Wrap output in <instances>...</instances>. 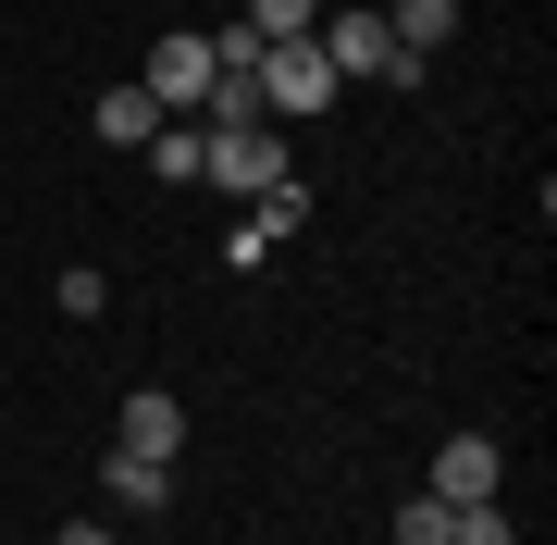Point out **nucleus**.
I'll return each mask as SVG.
<instances>
[{
	"label": "nucleus",
	"mask_w": 557,
	"mask_h": 545,
	"mask_svg": "<svg viewBox=\"0 0 557 545\" xmlns=\"http://www.w3.org/2000/svg\"><path fill=\"white\" fill-rule=\"evenodd\" d=\"M322 100H335L322 38H273V50H260V112H273V124H298V112H322Z\"/></svg>",
	"instance_id": "obj_1"
},
{
	"label": "nucleus",
	"mask_w": 557,
	"mask_h": 545,
	"mask_svg": "<svg viewBox=\"0 0 557 545\" xmlns=\"http://www.w3.org/2000/svg\"><path fill=\"white\" fill-rule=\"evenodd\" d=\"M199 174L236 186V199H260V186H285V137L273 124H223V137H199Z\"/></svg>",
	"instance_id": "obj_2"
},
{
	"label": "nucleus",
	"mask_w": 557,
	"mask_h": 545,
	"mask_svg": "<svg viewBox=\"0 0 557 545\" xmlns=\"http://www.w3.org/2000/svg\"><path fill=\"white\" fill-rule=\"evenodd\" d=\"M137 87H149L161 112H199V100H211V38H186V25H174V38L149 50V75H137Z\"/></svg>",
	"instance_id": "obj_3"
},
{
	"label": "nucleus",
	"mask_w": 557,
	"mask_h": 545,
	"mask_svg": "<svg viewBox=\"0 0 557 545\" xmlns=\"http://www.w3.org/2000/svg\"><path fill=\"white\" fill-rule=\"evenodd\" d=\"M124 459H161V471H174V446H186V397H161V384H137V397H124Z\"/></svg>",
	"instance_id": "obj_4"
},
{
	"label": "nucleus",
	"mask_w": 557,
	"mask_h": 545,
	"mask_svg": "<svg viewBox=\"0 0 557 545\" xmlns=\"http://www.w3.org/2000/svg\"><path fill=\"white\" fill-rule=\"evenodd\" d=\"M434 496L446 508H483V496H496V434H446L434 446Z\"/></svg>",
	"instance_id": "obj_5"
},
{
	"label": "nucleus",
	"mask_w": 557,
	"mask_h": 545,
	"mask_svg": "<svg viewBox=\"0 0 557 545\" xmlns=\"http://www.w3.org/2000/svg\"><path fill=\"white\" fill-rule=\"evenodd\" d=\"M87 124H100L112 149H149V137H161V124H174V112H161L149 87H100V112H87Z\"/></svg>",
	"instance_id": "obj_6"
},
{
	"label": "nucleus",
	"mask_w": 557,
	"mask_h": 545,
	"mask_svg": "<svg viewBox=\"0 0 557 545\" xmlns=\"http://www.w3.org/2000/svg\"><path fill=\"white\" fill-rule=\"evenodd\" d=\"M384 38H397L409 62H434V50L458 38V0H397V13H384Z\"/></svg>",
	"instance_id": "obj_7"
},
{
	"label": "nucleus",
	"mask_w": 557,
	"mask_h": 545,
	"mask_svg": "<svg viewBox=\"0 0 557 545\" xmlns=\"http://www.w3.org/2000/svg\"><path fill=\"white\" fill-rule=\"evenodd\" d=\"M100 496H112V508H137V521H149V508L174 496V471H161V459H124V446H112V459H100Z\"/></svg>",
	"instance_id": "obj_8"
},
{
	"label": "nucleus",
	"mask_w": 557,
	"mask_h": 545,
	"mask_svg": "<svg viewBox=\"0 0 557 545\" xmlns=\"http://www.w3.org/2000/svg\"><path fill=\"white\" fill-rule=\"evenodd\" d=\"M137 162H149L161 186H199V124H161V137L137 149Z\"/></svg>",
	"instance_id": "obj_9"
},
{
	"label": "nucleus",
	"mask_w": 557,
	"mask_h": 545,
	"mask_svg": "<svg viewBox=\"0 0 557 545\" xmlns=\"http://www.w3.org/2000/svg\"><path fill=\"white\" fill-rule=\"evenodd\" d=\"M236 25H248V38H310V25H322V0H248Z\"/></svg>",
	"instance_id": "obj_10"
},
{
	"label": "nucleus",
	"mask_w": 557,
	"mask_h": 545,
	"mask_svg": "<svg viewBox=\"0 0 557 545\" xmlns=\"http://www.w3.org/2000/svg\"><path fill=\"white\" fill-rule=\"evenodd\" d=\"M397 545H458V508H446V496H409V508H397Z\"/></svg>",
	"instance_id": "obj_11"
},
{
	"label": "nucleus",
	"mask_w": 557,
	"mask_h": 545,
	"mask_svg": "<svg viewBox=\"0 0 557 545\" xmlns=\"http://www.w3.org/2000/svg\"><path fill=\"white\" fill-rule=\"evenodd\" d=\"M298 223H310V199H298V174H285V186H260V223H248L260 248H273V236H298Z\"/></svg>",
	"instance_id": "obj_12"
},
{
	"label": "nucleus",
	"mask_w": 557,
	"mask_h": 545,
	"mask_svg": "<svg viewBox=\"0 0 557 545\" xmlns=\"http://www.w3.org/2000/svg\"><path fill=\"white\" fill-rule=\"evenodd\" d=\"M458 545H508V508L483 496V508H458Z\"/></svg>",
	"instance_id": "obj_13"
},
{
	"label": "nucleus",
	"mask_w": 557,
	"mask_h": 545,
	"mask_svg": "<svg viewBox=\"0 0 557 545\" xmlns=\"http://www.w3.org/2000/svg\"><path fill=\"white\" fill-rule=\"evenodd\" d=\"M50 545H112V521H62V533H50Z\"/></svg>",
	"instance_id": "obj_14"
}]
</instances>
